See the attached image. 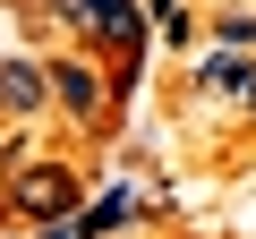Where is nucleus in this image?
<instances>
[{"mask_svg": "<svg viewBox=\"0 0 256 239\" xmlns=\"http://www.w3.org/2000/svg\"><path fill=\"white\" fill-rule=\"evenodd\" d=\"M43 102H52V60H0V111L34 120Z\"/></svg>", "mask_w": 256, "mask_h": 239, "instance_id": "423d86ee", "label": "nucleus"}, {"mask_svg": "<svg viewBox=\"0 0 256 239\" xmlns=\"http://www.w3.org/2000/svg\"><path fill=\"white\" fill-rule=\"evenodd\" d=\"M77 205H86V188H77L68 162H26L9 188H0V222H9V230H52V239H68Z\"/></svg>", "mask_w": 256, "mask_h": 239, "instance_id": "f03ea898", "label": "nucleus"}, {"mask_svg": "<svg viewBox=\"0 0 256 239\" xmlns=\"http://www.w3.org/2000/svg\"><path fill=\"white\" fill-rule=\"evenodd\" d=\"M214 34H222V43H248V52H256V18H239V9H230V18L214 26Z\"/></svg>", "mask_w": 256, "mask_h": 239, "instance_id": "6e6552de", "label": "nucleus"}, {"mask_svg": "<svg viewBox=\"0 0 256 239\" xmlns=\"http://www.w3.org/2000/svg\"><path fill=\"white\" fill-rule=\"evenodd\" d=\"M146 18L162 26V43H188L196 26H188V0H146Z\"/></svg>", "mask_w": 256, "mask_h": 239, "instance_id": "0eeeda50", "label": "nucleus"}, {"mask_svg": "<svg viewBox=\"0 0 256 239\" xmlns=\"http://www.w3.org/2000/svg\"><path fill=\"white\" fill-rule=\"evenodd\" d=\"M52 102L68 120H102V102H120V86H102V68L68 52V60H52Z\"/></svg>", "mask_w": 256, "mask_h": 239, "instance_id": "20e7f679", "label": "nucleus"}, {"mask_svg": "<svg viewBox=\"0 0 256 239\" xmlns=\"http://www.w3.org/2000/svg\"><path fill=\"white\" fill-rule=\"evenodd\" d=\"M52 18L68 26V34H86L94 52H120V102H128V86H137V60H146V0H52Z\"/></svg>", "mask_w": 256, "mask_h": 239, "instance_id": "f257e3e1", "label": "nucleus"}, {"mask_svg": "<svg viewBox=\"0 0 256 239\" xmlns=\"http://www.w3.org/2000/svg\"><path fill=\"white\" fill-rule=\"evenodd\" d=\"M128 222H146V196L128 188V180H111V188H94V196L77 205L68 239H102V230H128Z\"/></svg>", "mask_w": 256, "mask_h": 239, "instance_id": "39448f33", "label": "nucleus"}, {"mask_svg": "<svg viewBox=\"0 0 256 239\" xmlns=\"http://www.w3.org/2000/svg\"><path fill=\"white\" fill-rule=\"evenodd\" d=\"M205 102H239V111H256V52L248 43H222V52H205V68L188 77Z\"/></svg>", "mask_w": 256, "mask_h": 239, "instance_id": "7ed1b4c3", "label": "nucleus"}]
</instances>
